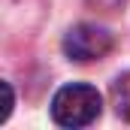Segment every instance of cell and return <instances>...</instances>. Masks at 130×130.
<instances>
[{"instance_id": "obj_5", "label": "cell", "mask_w": 130, "mask_h": 130, "mask_svg": "<svg viewBox=\"0 0 130 130\" xmlns=\"http://www.w3.org/2000/svg\"><path fill=\"white\" fill-rule=\"evenodd\" d=\"M124 0H91V6H100V9H118Z\"/></svg>"}, {"instance_id": "obj_4", "label": "cell", "mask_w": 130, "mask_h": 130, "mask_svg": "<svg viewBox=\"0 0 130 130\" xmlns=\"http://www.w3.org/2000/svg\"><path fill=\"white\" fill-rule=\"evenodd\" d=\"M9 112H12V88H9V82H3V112H0V121H6Z\"/></svg>"}, {"instance_id": "obj_2", "label": "cell", "mask_w": 130, "mask_h": 130, "mask_svg": "<svg viewBox=\"0 0 130 130\" xmlns=\"http://www.w3.org/2000/svg\"><path fill=\"white\" fill-rule=\"evenodd\" d=\"M64 52L70 61H79V64L100 61L112 52V33L97 24H79L64 36Z\"/></svg>"}, {"instance_id": "obj_1", "label": "cell", "mask_w": 130, "mask_h": 130, "mask_svg": "<svg viewBox=\"0 0 130 130\" xmlns=\"http://www.w3.org/2000/svg\"><path fill=\"white\" fill-rule=\"evenodd\" d=\"M100 115V94L91 85H67L52 100V118L61 127H88Z\"/></svg>"}, {"instance_id": "obj_3", "label": "cell", "mask_w": 130, "mask_h": 130, "mask_svg": "<svg viewBox=\"0 0 130 130\" xmlns=\"http://www.w3.org/2000/svg\"><path fill=\"white\" fill-rule=\"evenodd\" d=\"M112 103H115V112L130 121V73L112 85Z\"/></svg>"}]
</instances>
